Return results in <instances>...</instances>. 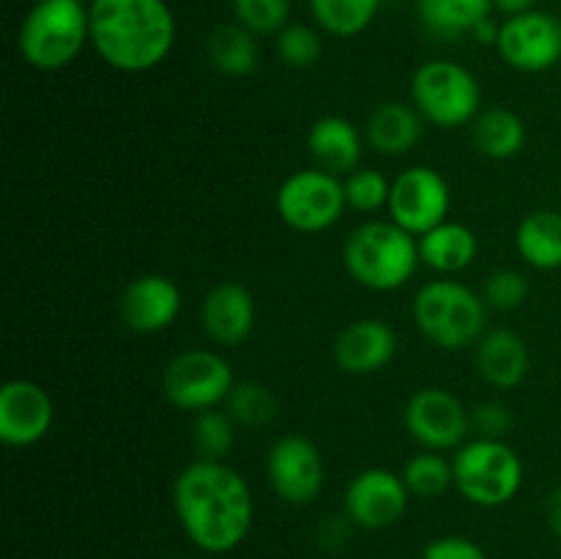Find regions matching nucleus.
Instances as JSON below:
<instances>
[{
  "instance_id": "8",
  "label": "nucleus",
  "mask_w": 561,
  "mask_h": 559,
  "mask_svg": "<svg viewBox=\"0 0 561 559\" xmlns=\"http://www.w3.org/2000/svg\"><path fill=\"white\" fill-rule=\"evenodd\" d=\"M279 219L299 233H321L340 223L345 203L343 181L321 168L296 170L279 184L274 197Z\"/></svg>"
},
{
  "instance_id": "9",
  "label": "nucleus",
  "mask_w": 561,
  "mask_h": 559,
  "mask_svg": "<svg viewBox=\"0 0 561 559\" xmlns=\"http://www.w3.org/2000/svg\"><path fill=\"white\" fill-rule=\"evenodd\" d=\"M233 387L236 378L228 360L208 349L181 351L168 362L162 376L168 403L181 411H195V414L219 409V403L228 400Z\"/></svg>"
},
{
  "instance_id": "15",
  "label": "nucleus",
  "mask_w": 561,
  "mask_h": 559,
  "mask_svg": "<svg viewBox=\"0 0 561 559\" xmlns=\"http://www.w3.org/2000/svg\"><path fill=\"white\" fill-rule=\"evenodd\" d=\"M53 420V398L42 384L11 378L0 387V442L5 447H33L47 436Z\"/></svg>"
},
{
  "instance_id": "32",
  "label": "nucleus",
  "mask_w": 561,
  "mask_h": 559,
  "mask_svg": "<svg viewBox=\"0 0 561 559\" xmlns=\"http://www.w3.org/2000/svg\"><path fill=\"white\" fill-rule=\"evenodd\" d=\"M343 190H345V203H348L354 212L373 214L378 212V208L389 206L392 181L373 168H356L354 173H348L343 179Z\"/></svg>"
},
{
  "instance_id": "2",
  "label": "nucleus",
  "mask_w": 561,
  "mask_h": 559,
  "mask_svg": "<svg viewBox=\"0 0 561 559\" xmlns=\"http://www.w3.org/2000/svg\"><path fill=\"white\" fill-rule=\"evenodd\" d=\"M88 22L99 58L126 75L159 66L175 44V16L164 0H91Z\"/></svg>"
},
{
  "instance_id": "36",
  "label": "nucleus",
  "mask_w": 561,
  "mask_h": 559,
  "mask_svg": "<svg viewBox=\"0 0 561 559\" xmlns=\"http://www.w3.org/2000/svg\"><path fill=\"white\" fill-rule=\"evenodd\" d=\"M422 559H488V554L469 537L444 535L427 543Z\"/></svg>"
},
{
  "instance_id": "17",
  "label": "nucleus",
  "mask_w": 561,
  "mask_h": 559,
  "mask_svg": "<svg viewBox=\"0 0 561 559\" xmlns=\"http://www.w3.org/2000/svg\"><path fill=\"white\" fill-rule=\"evenodd\" d=\"M398 354V334L381 318H359L334 340V362L351 376L383 370Z\"/></svg>"
},
{
  "instance_id": "6",
  "label": "nucleus",
  "mask_w": 561,
  "mask_h": 559,
  "mask_svg": "<svg viewBox=\"0 0 561 559\" xmlns=\"http://www.w3.org/2000/svg\"><path fill=\"white\" fill-rule=\"evenodd\" d=\"M455 488L477 507H502L524 486V460L504 438H474L453 458Z\"/></svg>"
},
{
  "instance_id": "14",
  "label": "nucleus",
  "mask_w": 561,
  "mask_h": 559,
  "mask_svg": "<svg viewBox=\"0 0 561 559\" xmlns=\"http://www.w3.org/2000/svg\"><path fill=\"white\" fill-rule=\"evenodd\" d=\"M268 482L285 504H312L327 482V464L307 436H283L268 449Z\"/></svg>"
},
{
  "instance_id": "20",
  "label": "nucleus",
  "mask_w": 561,
  "mask_h": 559,
  "mask_svg": "<svg viewBox=\"0 0 561 559\" xmlns=\"http://www.w3.org/2000/svg\"><path fill=\"white\" fill-rule=\"evenodd\" d=\"M307 148H310V157L316 159V168L340 179V175H348L356 170L362 148H365V137L343 115H323L310 126Z\"/></svg>"
},
{
  "instance_id": "16",
  "label": "nucleus",
  "mask_w": 561,
  "mask_h": 559,
  "mask_svg": "<svg viewBox=\"0 0 561 559\" xmlns=\"http://www.w3.org/2000/svg\"><path fill=\"white\" fill-rule=\"evenodd\" d=\"M121 321L137 334L164 332L181 312V290L164 274H142L121 294Z\"/></svg>"
},
{
  "instance_id": "22",
  "label": "nucleus",
  "mask_w": 561,
  "mask_h": 559,
  "mask_svg": "<svg viewBox=\"0 0 561 559\" xmlns=\"http://www.w3.org/2000/svg\"><path fill=\"white\" fill-rule=\"evenodd\" d=\"M420 261L438 274H458L474 263L480 241L469 225L442 223L420 236Z\"/></svg>"
},
{
  "instance_id": "19",
  "label": "nucleus",
  "mask_w": 561,
  "mask_h": 559,
  "mask_svg": "<svg viewBox=\"0 0 561 559\" xmlns=\"http://www.w3.org/2000/svg\"><path fill=\"white\" fill-rule=\"evenodd\" d=\"M474 362L480 376L496 389H515L529 376V345L513 329H491L474 345Z\"/></svg>"
},
{
  "instance_id": "12",
  "label": "nucleus",
  "mask_w": 561,
  "mask_h": 559,
  "mask_svg": "<svg viewBox=\"0 0 561 559\" xmlns=\"http://www.w3.org/2000/svg\"><path fill=\"white\" fill-rule=\"evenodd\" d=\"M409 488L403 475L383 466L359 471L343 497V515L359 529L381 532L398 524L409 510Z\"/></svg>"
},
{
  "instance_id": "31",
  "label": "nucleus",
  "mask_w": 561,
  "mask_h": 559,
  "mask_svg": "<svg viewBox=\"0 0 561 559\" xmlns=\"http://www.w3.org/2000/svg\"><path fill=\"white\" fill-rule=\"evenodd\" d=\"M274 47H277V58L285 66L294 69H310L321 60L323 55V38L316 27L301 25V22H290L288 27L274 36Z\"/></svg>"
},
{
  "instance_id": "28",
  "label": "nucleus",
  "mask_w": 561,
  "mask_h": 559,
  "mask_svg": "<svg viewBox=\"0 0 561 559\" xmlns=\"http://www.w3.org/2000/svg\"><path fill=\"white\" fill-rule=\"evenodd\" d=\"M403 480H405V488H409L411 497L436 499L455 486L453 460L444 458L442 453L425 449V453L414 455V458L405 464Z\"/></svg>"
},
{
  "instance_id": "34",
  "label": "nucleus",
  "mask_w": 561,
  "mask_h": 559,
  "mask_svg": "<svg viewBox=\"0 0 561 559\" xmlns=\"http://www.w3.org/2000/svg\"><path fill=\"white\" fill-rule=\"evenodd\" d=\"M531 285L526 280L524 272L518 269H496L491 277L485 280V305L493 307V310L513 312L518 307H524V301L529 299Z\"/></svg>"
},
{
  "instance_id": "25",
  "label": "nucleus",
  "mask_w": 561,
  "mask_h": 559,
  "mask_svg": "<svg viewBox=\"0 0 561 559\" xmlns=\"http://www.w3.org/2000/svg\"><path fill=\"white\" fill-rule=\"evenodd\" d=\"M416 5L427 31L442 38L474 33L493 11V0H416Z\"/></svg>"
},
{
  "instance_id": "3",
  "label": "nucleus",
  "mask_w": 561,
  "mask_h": 559,
  "mask_svg": "<svg viewBox=\"0 0 561 559\" xmlns=\"http://www.w3.org/2000/svg\"><path fill=\"white\" fill-rule=\"evenodd\" d=\"M343 261L356 283L387 294L403 288L414 277L420 266V241L392 219H370L348 236Z\"/></svg>"
},
{
  "instance_id": "10",
  "label": "nucleus",
  "mask_w": 561,
  "mask_h": 559,
  "mask_svg": "<svg viewBox=\"0 0 561 559\" xmlns=\"http://www.w3.org/2000/svg\"><path fill=\"white\" fill-rule=\"evenodd\" d=\"M449 206H453V192L447 179L431 164H414L392 181L387 212L394 225L420 239L436 225L447 223Z\"/></svg>"
},
{
  "instance_id": "24",
  "label": "nucleus",
  "mask_w": 561,
  "mask_h": 559,
  "mask_svg": "<svg viewBox=\"0 0 561 559\" xmlns=\"http://www.w3.org/2000/svg\"><path fill=\"white\" fill-rule=\"evenodd\" d=\"M471 142L488 159H513L526 146V124L513 110H482L471 121Z\"/></svg>"
},
{
  "instance_id": "40",
  "label": "nucleus",
  "mask_w": 561,
  "mask_h": 559,
  "mask_svg": "<svg viewBox=\"0 0 561 559\" xmlns=\"http://www.w3.org/2000/svg\"><path fill=\"white\" fill-rule=\"evenodd\" d=\"M499 31H502V25H499V22H493V16H488L485 22H480V25H477V31L471 33V36L482 44H496Z\"/></svg>"
},
{
  "instance_id": "26",
  "label": "nucleus",
  "mask_w": 561,
  "mask_h": 559,
  "mask_svg": "<svg viewBox=\"0 0 561 559\" xmlns=\"http://www.w3.org/2000/svg\"><path fill=\"white\" fill-rule=\"evenodd\" d=\"M208 60L217 71L228 77H247L257 69L261 49H257V36L241 27L239 22L222 25L208 36Z\"/></svg>"
},
{
  "instance_id": "35",
  "label": "nucleus",
  "mask_w": 561,
  "mask_h": 559,
  "mask_svg": "<svg viewBox=\"0 0 561 559\" xmlns=\"http://www.w3.org/2000/svg\"><path fill=\"white\" fill-rule=\"evenodd\" d=\"M471 431L482 438H504V433L513 431V411L499 400H488L471 411Z\"/></svg>"
},
{
  "instance_id": "23",
  "label": "nucleus",
  "mask_w": 561,
  "mask_h": 559,
  "mask_svg": "<svg viewBox=\"0 0 561 559\" xmlns=\"http://www.w3.org/2000/svg\"><path fill=\"white\" fill-rule=\"evenodd\" d=\"M515 250L531 269H561V214L553 208H540L520 219L515 230Z\"/></svg>"
},
{
  "instance_id": "30",
  "label": "nucleus",
  "mask_w": 561,
  "mask_h": 559,
  "mask_svg": "<svg viewBox=\"0 0 561 559\" xmlns=\"http://www.w3.org/2000/svg\"><path fill=\"white\" fill-rule=\"evenodd\" d=\"M192 444H195L197 458L225 460L236 444V420L228 411H201L192 422Z\"/></svg>"
},
{
  "instance_id": "33",
  "label": "nucleus",
  "mask_w": 561,
  "mask_h": 559,
  "mask_svg": "<svg viewBox=\"0 0 561 559\" xmlns=\"http://www.w3.org/2000/svg\"><path fill=\"white\" fill-rule=\"evenodd\" d=\"M233 16L255 36H277L290 25V0H233Z\"/></svg>"
},
{
  "instance_id": "39",
  "label": "nucleus",
  "mask_w": 561,
  "mask_h": 559,
  "mask_svg": "<svg viewBox=\"0 0 561 559\" xmlns=\"http://www.w3.org/2000/svg\"><path fill=\"white\" fill-rule=\"evenodd\" d=\"M537 3H540V0H493V9L502 11V14L507 16H515V14H526V11L535 9Z\"/></svg>"
},
{
  "instance_id": "1",
  "label": "nucleus",
  "mask_w": 561,
  "mask_h": 559,
  "mask_svg": "<svg viewBox=\"0 0 561 559\" xmlns=\"http://www.w3.org/2000/svg\"><path fill=\"white\" fill-rule=\"evenodd\" d=\"M173 507L184 535L206 554H230L247 540L255 502L244 475L225 460L195 458L173 482Z\"/></svg>"
},
{
  "instance_id": "21",
  "label": "nucleus",
  "mask_w": 561,
  "mask_h": 559,
  "mask_svg": "<svg viewBox=\"0 0 561 559\" xmlns=\"http://www.w3.org/2000/svg\"><path fill=\"white\" fill-rule=\"evenodd\" d=\"M422 121L414 104L383 102L367 118L365 140L383 157H403L422 140Z\"/></svg>"
},
{
  "instance_id": "37",
  "label": "nucleus",
  "mask_w": 561,
  "mask_h": 559,
  "mask_svg": "<svg viewBox=\"0 0 561 559\" xmlns=\"http://www.w3.org/2000/svg\"><path fill=\"white\" fill-rule=\"evenodd\" d=\"M351 521L345 518H332V521H323L321 529H318V543H321L323 548H329V551H334V548L343 546L345 540H348V532H351Z\"/></svg>"
},
{
  "instance_id": "38",
  "label": "nucleus",
  "mask_w": 561,
  "mask_h": 559,
  "mask_svg": "<svg viewBox=\"0 0 561 559\" xmlns=\"http://www.w3.org/2000/svg\"><path fill=\"white\" fill-rule=\"evenodd\" d=\"M546 515H548V526H551V532L557 535V540H561V486L551 493V497H548Z\"/></svg>"
},
{
  "instance_id": "7",
  "label": "nucleus",
  "mask_w": 561,
  "mask_h": 559,
  "mask_svg": "<svg viewBox=\"0 0 561 559\" xmlns=\"http://www.w3.org/2000/svg\"><path fill=\"white\" fill-rule=\"evenodd\" d=\"M411 102L425 121L442 129H458L482 113L477 77L455 60H427L411 77Z\"/></svg>"
},
{
  "instance_id": "29",
  "label": "nucleus",
  "mask_w": 561,
  "mask_h": 559,
  "mask_svg": "<svg viewBox=\"0 0 561 559\" xmlns=\"http://www.w3.org/2000/svg\"><path fill=\"white\" fill-rule=\"evenodd\" d=\"M225 406L236 425L244 427H263L277 417V395L263 381H236Z\"/></svg>"
},
{
  "instance_id": "11",
  "label": "nucleus",
  "mask_w": 561,
  "mask_h": 559,
  "mask_svg": "<svg viewBox=\"0 0 561 559\" xmlns=\"http://www.w3.org/2000/svg\"><path fill=\"white\" fill-rule=\"evenodd\" d=\"M403 422L414 442L433 453H444L466 444L471 431V411L449 389L425 387L409 398Z\"/></svg>"
},
{
  "instance_id": "5",
  "label": "nucleus",
  "mask_w": 561,
  "mask_h": 559,
  "mask_svg": "<svg viewBox=\"0 0 561 559\" xmlns=\"http://www.w3.org/2000/svg\"><path fill=\"white\" fill-rule=\"evenodd\" d=\"M414 321L433 345L458 351L480 343L488 327V305L458 280H433L416 290Z\"/></svg>"
},
{
  "instance_id": "4",
  "label": "nucleus",
  "mask_w": 561,
  "mask_h": 559,
  "mask_svg": "<svg viewBox=\"0 0 561 559\" xmlns=\"http://www.w3.org/2000/svg\"><path fill=\"white\" fill-rule=\"evenodd\" d=\"M91 42L88 5L82 0H38L20 27V53L38 71L69 66Z\"/></svg>"
},
{
  "instance_id": "13",
  "label": "nucleus",
  "mask_w": 561,
  "mask_h": 559,
  "mask_svg": "<svg viewBox=\"0 0 561 559\" xmlns=\"http://www.w3.org/2000/svg\"><path fill=\"white\" fill-rule=\"evenodd\" d=\"M504 64L526 75H540L561 60V20L548 11H526L502 22L496 42Z\"/></svg>"
},
{
  "instance_id": "18",
  "label": "nucleus",
  "mask_w": 561,
  "mask_h": 559,
  "mask_svg": "<svg viewBox=\"0 0 561 559\" xmlns=\"http://www.w3.org/2000/svg\"><path fill=\"white\" fill-rule=\"evenodd\" d=\"M203 329L217 345H241L255 327V299L239 283H219L203 299Z\"/></svg>"
},
{
  "instance_id": "27",
  "label": "nucleus",
  "mask_w": 561,
  "mask_h": 559,
  "mask_svg": "<svg viewBox=\"0 0 561 559\" xmlns=\"http://www.w3.org/2000/svg\"><path fill=\"white\" fill-rule=\"evenodd\" d=\"M310 9L329 36L351 38L370 27L381 0H310Z\"/></svg>"
}]
</instances>
